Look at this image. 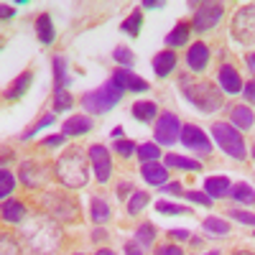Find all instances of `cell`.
Returning <instances> with one entry per match:
<instances>
[{"mask_svg":"<svg viewBox=\"0 0 255 255\" xmlns=\"http://www.w3.org/2000/svg\"><path fill=\"white\" fill-rule=\"evenodd\" d=\"M20 235L28 243V248L36 250L38 255H49L61 245V227L56 225L51 215H38L31 222H23Z\"/></svg>","mask_w":255,"mask_h":255,"instance_id":"cell-1","label":"cell"},{"mask_svg":"<svg viewBox=\"0 0 255 255\" xmlns=\"http://www.w3.org/2000/svg\"><path fill=\"white\" fill-rule=\"evenodd\" d=\"M181 92L184 97L194 105V108L204 115H212L222 108V92L207 79H191L181 77Z\"/></svg>","mask_w":255,"mask_h":255,"instance_id":"cell-2","label":"cell"},{"mask_svg":"<svg viewBox=\"0 0 255 255\" xmlns=\"http://www.w3.org/2000/svg\"><path fill=\"white\" fill-rule=\"evenodd\" d=\"M56 179L67 186V189H82L90 181V168H87V156L79 148H72L64 156H59L56 166H54Z\"/></svg>","mask_w":255,"mask_h":255,"instance_id":"cell-3","label":"cell"},{"mask_svg":"<svg viewBox=\"0 0 255 255\" xmlns=\"http://www.w3.org/2000/svg\"><path fill=\"white\" fill-rule=\"evenodd\" d=\"M123 95H125V90L120 87V84H118L115 79H108V82H105L100 90L87 92V95L82 97V108H84V113H92V115H105V113L113 110L115 105L123 100Z\"/></svg>","mask_w":255,"mask_h":255,"instance_id":"cell-4","label":"cell"},{"mask_svg":"<svg viewBox=\"0 0 255 255\" xmlns=\"http://www.w3.org/2000/svg\"><path fill=\"white\" fill-rule=\"evenodd\" d=\"M41 207H44L49 215L54 220H77L79 215V204L72 194H67V191H59V189H51V191H44L41 194Z\"/></svg>","mask_w":255,"mask_h":255,"instance_id":"cell-5","label":"cell"},{"mask_svg":"<svg viewBox=\"0 0 255 255\" xmlns=\"http://www.w3.org/2000/svg\"><path fill=\"white\" fill-rule=\"evenodd\" d=\"M212 138H215V143L222 148L230 158H235V161H245L248 158L245 140L238 133V128H232L230 123H215V125H212Z\"/></svg>","mask_w":255,"mask_h":255,"instance_id":"cell-6","label":"cell"},{"mask_svg":"<svg viewBox=\"0 0 255 255\" xmlns=\"http://www.w3.org/2000/svg\"><path fill=\"white\" fill-rule=\"evenodd\" d=\"M232 38L243 46H253L255 44V5H245L235 13L232 18V26H230Z\"/></svg>","mask_w":255,"mask_h":255,"instance_id":"cell-7","label":"cell"},{"mask_svg":"<svg viewBox=\"0 0 255 255\" xmlns=\"http://www.w3.org/2000/svg\"><path fill=\"white\" fill-rule=\"evenodd\" d=\"M191 8H194V31L199 33L212 31L225 15L222 3H191Z\"/></svg>","mask_w":255,"mask_h":255,"instance_id":"cell-8","label":"cell"},{"mask_svg":"<svg viewBox=\"0 0 255 255\" xmlns=\"http://www.w3.org/2000/svg\"><path fill=\"white\" fill-rule=\"evenodd\" d=\"M181 123L174 113H161L158 120H156V128H153V135H156V143L158 145H174L179 138H181Z\"/></svg>","mask_w":255,"mask_h":255,"instance_id":"cell-9","label":"cell"},{"mask_svg":"<svg viewBox=\"0 0 255 255\" xmlns=\"http://www.w3.org/2000/svg\"><path fill=\"white\" fill-rule=\"evenodd\" d=\"M179 140L184 143L186 151H194V153H197V156H202V158H207V156L212 153V143H209L207 133L202 130L199 125H184V128H181V138H179Z\"/></svg>","mask_w":255,"mask_h":255,"instance_id":"cell-10","label":"cell"},{"mask_svg":"<svg viewBox=\"0 0 255 255\" xmlns=\"http://www.w3.org/2000/svg\"><path fill=\"white\" fill-rule=\"evenodd\" d=\"M90 161H92V168H95V179L100 184H108L110 181V174H113V158H110V151L105 145H92L87 151Z\"/></svg>","mask_w":255,"mask_h":255,"instance_id":"cell-11","label":"cell"},{"mask_svg":"<svg viewBox=\"0 0 255 255\" xmlns=\"http://www.w3.org/2000/svg\"><path fill=\"white\" fill-rule=\"evenodd\" d=\"M51 176V168L38 163V161H23L20 163V181H23L28 189H41Z\"/></svg>","mask_w":255,"mask_h":255,"instance_id":"cell-12","label":"cell"},{"mask_svg":"<svg viewBox=\"0 0 255 255\" xmlns=\"http://www.w3.org/2000/svg\"><path fill=\"white\" fill-rule=\"evenodd\" d=\"M113 79L120 84V87L125 90V92H148V82L145 79H140L138 74H133V72H128V69H115V74H113Z\"/></svg>","mask_w":255,"mask_h":255,"instance_id":"cell-13","label":"cell"},{"mask_svg":"<svg viewBox=\"0 0 255 255\" xmlns=\"http://www.w3.org/2000/svg\"><path fill=\"white\" fill-rule=\"evenodd\" d=\"M92 130V118L90 115H72L67 123L61 125V135L64 138H77Z\"/></svg>","mask_w":255,"mask_h":255,"instance_id":"cell-14","label":"cell"},{"mask_svg":"<svg viewBox=\"0 0 255 255\" xmlns=\"http://www.w3.org/2000/svg\"><path fill=\"white\" fill-rule=\"evenodd\" d=\"M217 79H220L222 92H227V95H238V92H243V79H240L238 69H235V67H230V64H225V67L220 69Z\"/></svg>","mask_w":255,"mask_h":255,"instance_id":"cell-15","label":"cell"},{"mask_svg":"<svg viewBox=\"0 0 255 255\" xmlns=\"http://www.w3.org/2000/svg\"><path fill=\"white\" fill-rule=\"evenodd\" d=\"M186 64H189L191 72H204L207 64H209V49H207V44L189 46V51H186Z\"/></svg>","mask_w":255,"mask_h":255,"instance_id":"cell-16","label":"cell"},{"mask_svg":"<svg viewBox=\"0 0 255 255\" xmlns=\"http://www.w3.org/2000/svg\"><path fill=\"white\" fill-rule=\"evenodd\" d=\"M140 174H143V181H145V184H151V186H163V184L168 181L166 166H161L158 161H153V163H143V166H140Z\"/></svg>","mask_w":255,"mask_h":255,"instance_id":"cell-17","label":"cell"},{"mask_svg":"<svg viewBox=\"0 0 255 255\" xmlns=\"http://www.w3.org/2000/svg\"><path fill=\"white\" fill-rule=\"evenodd\" d=\"M255 123V113L248 108V105H235L230 110V125L232 128H240V130H250Z\"/></svg>","mask_w":255,"mask_h":255,"instance_id":"cell-18","label":"cell"},{"mask_svg":"<svg viewBox=\"0 0 255 255\" xmlns=\"http://www.w3.org/2000/svg\"><path fill=\"white\" fill-rule=\"evenodd\" d=\"M230 179H225V176H209L207 181H204V194L209 197V199H222V197H227L230 194Z\"/></svg>","mask_w":255,"mask_h":255,"instance_id":"cell-19","label":"cell"},{"mask_svg":"<svg viewBox=\"0 0 255 255\" xmlns=\"http://www.w3.org/2000/svg\"><path fill=\"white\" fill-rule=\"evenodd\" d=\"M176 69V51H161V54H156L153 56V72H156V77H168Z\"/></svg>","mask_w":255,"mask_h":255,"instance_id":"cell-20","label":"cell"},{"mask_svg":"<svg viewBox=\"0 0 255 255\" xmlns=\"http://www.w3.org/2000/svg\"><path fill=\"white\" fill-rule=\"evenodd\" d=\"M31 82H33V74H31V72H23L20 77H15V79H13V84L5 90V100H10V102L20 100V97H23V95L28 92Z\"/></svg>","mask_w":255,"mask_h":255,"instance_id":"cell-21","label":"cell"},{"mask_svg":"<svg viewBox=\"0 0 255 255\" xmlns=\"http://www.w3.org/2000/svg\"><path fill=\"white\" fill-rule=\"evenodd\" d=\"M26 207L20 204V202H15V199H8V202H3V220L5 222H10V225H23L26 222Z\"/></svg>","mask_w":255,"mask_h":255,"instance_id":"cell-22","label":"cell"},{"mask_svg":"<svg viewBox=\"0 0 255 255\" xmlns=\"http://www.w3.org/2000/svg\"><path fill=\"white\" fill-rule=\"evenodd\" d=\"M36 33H38V41L41 44H54V38H56V31H54V23H51V15L49 13H41L36 18Z\"/></svg>","mask_w":255,"mask_h":255,"instance_id":"cell-23","label":"cell"},{"mask_svg":"<svg viewBox=\"0 0 255 255\" xmlns=\"http://www.w3.org/2000/svg\"><path fill=\"white\" fill-rule=\"evenodd\" d=\"M130 115L135 120H140V123H151L158 115V108H156V102H151V100H140V102H135L130 108Z\"/></svg>","mask_w":255,"mask_h":255,"instance_id":"cell-24","label":"cell"},{"mask_svg":"<svg viewBox=\"0 0 255 255\" xmlns=\"http://www.w3.org/2000/svg\"><path fill=\"white\" fill-rule=\"evenodd\" d=\"M202 227L209 238H227L230 235V222L222 220V217H207L202 222Z\"/></svg>","mask_w":255,"mask_h":255,"instance_id":"cell-25","label":"cell"},{"mask_svg":"<svg viewBox=\"0 0 255 255\" xmlns=\"http://www.w3.org/2000/svg\"><path fill=\"white\" fill-rule=\"evenodd\" d=\"M189 33H191V26H189V23H176V26L171 28V33L166 36V46H171V49L186 46Z\"/></svg>","mask_w":255,"mask_h":255,"instance_id":"cell-26","label":"cell"},{"mask_svg":"<svg viewBox=\"0 0 255 255\" xmlns=\"http://www.w3.org/2000/svg\"><path fill=\"white\" fill-rule=\"evenodd\" d=\"M90 217H92V222L105 225L110 220V204L105 202L102 197H92V202H90Z\"/></svg>","mask_w":255,"mask_h":255,"instance_id":"cell-27","label":"cell"},{"mask_svg":"<svg viewBox=\"0 0 255 255\" xmlns=\"http://www.w3.org/2000/svg\"><path fill=\"white\" fill-rule=\"evenodd\" d=\"M227 197H232L235 202H243V204H255V189L250 184H245V181H238V184L230 186Z\"/></svg>","mask_w":255,"mask_h":255,"instance_id":"cell-28","label":"cell"},{"mask_svg":"<svg viewBox=\"0 0 255 255\" xmlns=\"http://www.w3.org/2000/svg\"><path fill=\"white\" fill-rule=\"evenodd\" d=\"M166 166L168 168H184V171H202V163L199 161L184 158V156H176V153H168L166 156Z\"/></svg>","mask_w":255,"mask_h":255,"instance_id":"cell-29","label":"cell"},{"mask_svg":"<svg viewBox=\"0 0 255 255\" xmlns=\"http://www.w3.org/2000/svg\"><path fill=\"white\" fill-rule=\"evenodd\" d=\"M135 243L140 248H153V243H156V227H153V222H143L135 230Z\"/></svg>","mask_w":255,"mask_h":255,"instance_id":"cell-30","label":"cell"},{"mask_svg":"<svg viewBox=\"0 0 255 255\" xmlns=\"http://www.w3.org/2000/svg\"><path fill=\"white\" fill-rule=\"evenodd\" d=\"M140 26H143V13H140V10H133V13L120 23V31L128 33V36H138V33H140Z\"/></svg>","mask_w":255,"mask_h":255,"instance_id":"cell-31","label":"cell"},{"mask_svg":"<svg viewBox=\"0 0 255 255\" xmlns=\"http://www.w3.org/2000/svg\"><path fill=\"white\" fill-rule=\"evenodd\" d=\"M156 212H158V215H174V217L191 215V209H189V207H184V204H176V202H166V199L156 202Z\"/></svg>","mask_w":255,"mask_h":255,"instance_id":"cell-32","label":"cell"},{"mask_svg":"<svg viewBox=\"0 0 255 255\" xmlns=\"http://www.w3.org/2000/svg\"><path fill=\"white\" fill-rule=\"evenodd\" d=\"M143 163H153V161H158L161 158V145L158 143H143V145H138V153H135Z\"/></svg>","mask_w":255,"mask_h":255,"instance_id":"cell-33","label":"cell"},{"mask_svg":"<svg viewBox=\"0 0 255 255\" xmlns=\"http://www.w3.org/2000/svg\"><path fill=\"white\" fill-rule=\"evenodd\" d=\"M56 123V115L54 113H46L44 118H41L33 128H28V130L23 133V135H20V140H31V138H36V133H41V130H46V128H51Z\"/></svg>","mask_w":255,"mask_h":255,"instance_id":"cell-34","label":"cell"},{"mask_svg":"<svg viewBox=\"0 0 255 255\" xmlns=\"http://www.w3.org/2000/svg\"><path fill=\"white\" fill-rule=\"evenodd\" d=\"M151 197L145 194V191H133V197L128 199V215H140V212L148 207Z\"/></svg>","mask_w":255,"mask_h":255,"instance_id":"cell-35","label":"cell"},{"mask_svg":"<svg viewBox=\"0 0 255 255\" xmlns=\"http://www.w3.org/2000/svg\"><path fill=\"white\" fill-rule=\"evenodd\" d=\"M54 79H56L54 90H67V59L64 56H54Z\"/></svg>","mask_w":255,"mask_h":255,"instance_id":"cell-36","label":"cell"},{"mask_svg":"<svg viewBox=\"0 0 255 255\" xmlns=\"http://www.w3.org/2000/svg\"><path fill=\"white\" fill-rule=\"evenodd\" d=\"M72 105H74V100H72V95L67 90H54V108H51V113H67V110H72Z\"/></svg>","mask_w":255,"mask_h":255,"instance_id":"cell-37","label":"cell"},{"mask_svg":"<svg viewBox=\"0 0 255 255\" xmlns=\"http://www.w3.org/2000/svg\"><path fill=\"white\" fill-rule=\"evenodd\" d=\"M13 189H15V176L8 171V168H3V171H0V199L8 202L10 194H13Z\"/></svg>","mask_w":255,"mask_h":255,"instance_id":"cell-38","label":"cell"},{"mask_svg":"<svg viewBox=\"0 0 255 255\" xmlns=\"http://www.w3.org/2000/svg\"><path fill=\"white\" fill-rule=\"evenodd\" d=\"M113 59H115L118 64H123V69H125V67H133V64H135V56H133V51L128 49V46H118V49L113 51Z\"/></svg>","mask_w":255,"mask_h":255,"instance_id":"cell-39","label":"cell"},{"mask_svg":"<svg viewBox=\"0 0 255 255\" xmlns=\"http://www.w3.org/2000/svg\"><path fill=\"white\" fill-rule=\"evenodd\" d=\"M0 255H20V245L10 235H0Z\"/></svg>","mask_w":255,"mask_h":255,"instance_id":"cell-40","label":"cell"},{"mask_svg":"<svg viewBox=\"0 0 255 255\" xmlns=\"http://www.w3.org/2000/svg\"><path fill=\"white\" fill-rule=\"evenodd\" d=\"M115 153H120L123 158H130L133 153H138V145L133 140H118L115 143Z\"/></svg>","mask_w":255,"mask_h":255,"instance_id":"cell-41","label":"cell"},{"mask_svg":"<svg viewBox=\"0 0 255 255\" xmlns=\"http://www.w3.org/2000/svg\"><path fill=\"white\" fill-rule=\"evenodd\" d=\"M227 215L235 220V222H240V225H250V227H255V215H250V212H243V209H230Z\"/></svg>","mask_w":255,"mask_h":255,"instance_id":"cell-42","label":"cell"},{"mask_svg":"<svg viewBox=\"0 0 255 255\" xmlns=\"http://www.w3.org/2000/svg\"><path fill=\"white\" fill-rule=\"evenodd\" d=\"M189 202H194V204H199V207H209L212 204V199L207 197V194H202V191H197V189H191V191H186L184 194Z\"/></svg>","mask_w":255,"mask_h":255,"instance_id":"cell-43","label":"cell"},{"mask_svg":"<svg viewBox=\"0 0 255 255\" xmlns=\"http://www.w3.org/2000/svg\"><path fill=\"white\" fill-rule=\"evenodd\" d=\"M243 95H245L248 102H255V79H250V82L243 84Z\"/></svg>","mask_w":255,"mask_h":255,"instance_id":"cell-44","label":"cell"},{"mask_svg":"<svg viewBox=\"0 0 255 255\" xmlns=\"http://www.w3.org/2000/svg\"><path fill=\"white\" fill-rule=\"evenodd\" d=\"M156 255H184V253H181V248H176V245H163V248L156 250Z\"/></svg>","mask_w":255,"mask_h":255,"instance_id":"cell-45","label":"cell"},{"mask_svg":"<svg viewBox=\"0 0 255 255\" xmlns=\"http://www.w3.org/2000/svg\"><path fill=\"white\" fill-rule=\"evenodd\" d=\"M64 143V135H49V138H44V145L46 148H59Z\"/></svg>","mask_w":255,"mask_h":255,"instance_id":"cell-46","label":"cell"},{"mask_svg":"<svg viewBox=\"0 0 255 255\" xmlns=\"http://www.w3.org/2000/svg\"><path fill=\"white\" fill-rule=\"evenodd\" d=\"M174 240H179V243H184V240H189V230H171L168 232Z\"/></svg>","mask_w":255,"mask_h":255,"instance_id":"cell-47","label":"cell"},{"mask_svg":"<svg viewBox=\"0 0 255 255\" xmlns=\"http://www.w3.org/2000/svg\"><path fill=\"white\" fill-rule=\"evenodd\" d=\"M125 255H143V250L138 248V243H125Z\"/></svg>","mask_w":255,"mask_h":255,"instance_id":"cell-48","label":"cell"},{"mask_svg":"<svg viewBox=\"0 0 255 255\" xmlns=\"http://www.w3.org/2000/svg\"><path fill=\"white\" fill-rule=\"evenodd\" d=\"M163 191H166V194H179V191H181V184H179V181L163 184Z\"/></svg>","mask_w":255,"mask_h":255,"instance_id":"cell-49","label":"cell"},{"mask_svg":"<svg viewBox=\"0 0 255 255\" xmlns=\"http://www.w3.org/2000/svg\"><path fill=\"white\" fill-rule=\"evenodd\" d=\"M0 15H3V18L8 20V18H13V15H15V8H13V5H8V3H3V5H0Z\"/></svg>","mask_w":255,"mask_h":255,"instance_id":"cell-50","label":"cell"},{"mask_svg":"<svg viewBox=\"0 0 255 255\" xmlns=\"http://www.w3.org/2000/svg\"><path fill=\"white\" fill-rule=\"evenodd\" d=\"M92 240H95V243H105V240H108V232H105L102 227L95 230V232H92Z\"/></svg>","mask_w":255,"mask_h":255,"instance_id":"cell-51","label":"cell"},{"mask_svg":"<svg viewBox=\"0 0 255 255\" xmlns=\"http://www.w3.org/2000/svg\"><path fill=\"white\" fill-rule=\"evenodd\" d=\"M128 191H133V184H120V186H118V197L125 199V197H128Z\"/></svg>","mask_w":255,"mask_h":255,"instance_id":"cell-52","label":"cell"},{"mask_svg":"<svg viewBox=\"0 0 255 255\" xmlns=\"http://www.w3.org/2000/svg\"><path fill=\"white\" fill-rule=\"evenodd\" d=\"M166 3H161V0H143V8H163Z\"/></svg>","mask_w":255,"mask_h":255,"instance_id":"cell-53","label":"cell"},{"mask_svg":"<svg viewBox=\"0 0 255 255\" xmlns=\"http://www.w3.org/2000/svg\"><path fill=\"white\" fill-rule=\"evenodd\" d=\"M113 138H118V140H123V128L118 125V128H113V133H110Z\"/></svg>","mask_w":255,"mask_h":255,"instance_id":"cell-54","label":"cell"},{"mask_svg":"<svg viewBox=\"0 0 255 255\" xmlns=\"http://www.w3.org/2000/svg\"><path fill=\"white\" fill-rule=\"evenodd\" d=\"M248 67H250V69H255V54H250V56H248Z\"/></svg>","mask_w":255,"mask_h":255,"instance_id":"cell-55","label":"cell"},{"mask_svg":"<svg viewBox=\"0 0 255 255\" xmlns=\"http://www.w3.org/2000/svg\"><path fill=\"white\" fill-rule=\"evenodd\" d=\"M97 255H115V253H113V250H108V248H102V250H100Z\"/></svg>","mask_w":255,"mask_h":255,"instance_id":"cell-56","label":"cell"},{"mask_svg":"<svg viewBox=\"0 0 255 255\" xmlns=\"http://www.w3.org/2000/svg\"><path fill=\"white\" fill-rule=\"evenodd\" d=\"M232 255H255V253H250V250H240V253H232Z\"/></svg>","mask_w":255,"mask_h":255,"instance_id":"cell-57","label":"cell"},{"mask_svg":"<svg viewBox=\"0 0 255 255\" xmlns=\"http://www.w3.org/2000/svg\"><path fill=\"white\" fill-rule=\"evenodd\" d=\"M204 255H220V253H217V250H212V253H204Z\"/></svg>","mask_w":255,"mask_h":255,"instance_id":"cell-58","label":"cell"},{"mask_svg":"<svg viewBox=\"0 0 255 255\" xmlns=\"http://www.w3.org/2000/svg\"><path fill=\"white\" fill-rule=\"evenodd\" d=\"M253 158H255V145H253Z\"/></svg>","mask_w":255,"mask_h":255,"instance_id":"cell-59","label":"cell"},{"mask_svg":"<svg viewBox=\"0 0 255 255\" xmlns=\"http://www.w3.org/2000/svg\"><path fill=\"white\" fill-rule=\"evenodd\" d=\"M77 255H82V253H77Z\"/></svg>","mask_w":255,"mask_h":255,"instance_id":"cell-60","label":"cell"},{"mask_svg":"<svg viewBox=\"0 0 255 255\" xmlns=\"http://www.w3.org/2000/svg\"><path fill=\"white\" fill-rule=\"evenodd\" d=\"M253 238H255V235H253Z\"/></svg>","mask_w":255,"mask_h":255,"instance_id":"cell-61","label":"cell"}]
</instances>
